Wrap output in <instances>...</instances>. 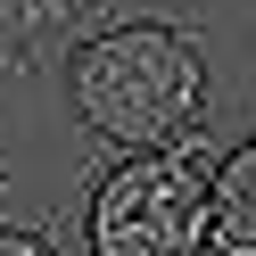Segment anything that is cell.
Segmentation results:
<instances>
[{"instance_id": "cell-1", "label": "cell", "mask_w": 256, "mask_h": 256, "mask_svg": "<svg viewBox=\"0 0 256 256\" xmlns=\"http://www.w3.org/2000/svg\"><path fill=\"white\" fill-rule=\"evenodd\" d=\"M74 108L91 132L124 140V149H157V140L190 132L198 116V50L166 25L100 34L74 58Z\"/></svg>"}, {"instance_id": "cell-2", "label": "cell", "mask_w": 256, "mask_h": 256, "mask_svg": "<svg viewBox=\"0 0 256 256\" xmlns=\"http://www.w3.org/2000/svg\"><path fill=\"white\" fill-rule=\"evenodd\" d=\"M206 232H215V182H198L182 157L116 166L91 198V248L100 256H198Z\"/></svg>"}, {"instance_id": "cell-3", "label": "cell", "mask_w": 256, "mask_h": 256, "mask_svg": "<svg viewBox=\"0 0 256 256\" xmlns=\"http://www.w3.org/2000/svg\"><path fill=\"white\" fill-rule=\"evenodd\" d=\"M215 240L232 256H256V140L232 149V166L215 174Z\"/></svg>"}, {"instance_id": "cell-4", "label": "cell", "mask_w": 256, "mask_h": 256, "mask_svg": "<svg viewBox=\"0 0 256 256\" xmlns=\"http://www.w3.org/2000/svg\"><path fill=\"white\" fill-rule=\"evenodd\" d=\"M91 0H0V50H34L58 25H74Z\"/></svg>"}, {"instance_id": "cell-5", "label": "cell", "mask_w": 256, "mask_h": 256, "mask_svg": "<svg viewBox=\"0 0 256 256\" xmlns=\"http://www.w3.org/2000/svg\"><path fill=\"white\" fill-rule=\"evenodd\" d=\"M0 256H50L42 240H25V232H0Z\"/></svg>"}]
</instances>
